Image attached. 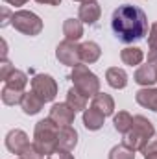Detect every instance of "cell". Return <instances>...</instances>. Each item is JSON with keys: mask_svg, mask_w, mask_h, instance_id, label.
Segmentation results:
<instances>
[{"mask_svg": "<svg viewBox=\"0 0 157 159\" xmlns=\"http://www.w3.org/2000/svg\"><path fill=\"white\" fill-rule=\"evenodd\" d=\"M111 30L122 43H133L148 34L146 13L137 6H118L111 17Z\"/></svg>", "mask_w": 157, "mask_h": 159, "instance_id": "obj_1", "label": "cell"}, {"mask_svg": "<svg viewBox=\"0 0 157 159\" xmlns=\"http://www.w3.org/2000/svg\"><path fill=\"white\" fill-rule=\"evenodd\" d=\"M57 135H59V126L52 119H43L35 126L34 144L43 156H48L57 148Z\"/></svg>", "mask_w": 157, "mask_h": 159, "instance_id": "obj_2", "label": "cell"}, {"mask_svg": "<svg viewBox=\"0 0 157 159\" xmlns=\"http://www.w3.org/2000/svg\"><path fill=\"white\" fill-rule=\"evenodd\" d=\"M70 80L74 81V87L79 93H83L87 98L89 96H96L100 93V80L96 74H92L83 63H79L76 67H72V74Z\"/></svg>", "mask_w": 157, "mask_h": 159, "instance_id": "obj_3", "label": "cell"}, {"mask_svg": "<svg viewBox=\"0 0 157 159\" xmlns=\"http://www.w3.org/2000/svg\"><path fill=\"white\" fill-rule=\"evenodd\" d=\"M11 24L15 30H19L20 34L24 35H39L41 30H43V20L35 13L32 11H26V9H20V11H15L13 17H11Z\"/></svg>", "mask_w": 157, "mask_h": 159, "instance_id": "obj_4", "label": "cell"}, {"mask_svg": "<svg viewBox=\"0 0 157 159\" xmlns=\"http://www.w3.org/2000/svg\"><path fill=\"white\" fill-rule=\"evenodd\" d=\"M32 91L39 96L41 100L46 104V102H52L57 94V83L56 80L48 74H37L32 80Z\"/></svg>", "mask_w": 157, "mask_h": 159, "instance_id": "obj_5", "label": "cell"}, {"mask_svg": "<svg viewBox=\"0 0 157 159\" xmlns=\"http://www.w3.org/2000/svg\"><path fill=\"white\" fill-rule=\"evenodd\" d=\"M56 57L59 59V63L67 65V67H76L81 63V56H79V44L76 41H61L56 48Z\"/></svg>", "mask_w": 157, "mask_h": 159, "instance_id": "obj_6", "label": "cell"}, {"mask_svg": "<svg viewBox=\"0 0 157 159\" xmlns=\"http://www.w3.org/2000/svg\"><path fill=\"white\" fill-rule=\"evenodd\" d=\"M74 117H76V111L67 102L65 104H54L52 109H50V115H48V119H52L59 128L70 126L74 122Z\"/></svg>", "mask_w": 157, "mask_h": 159, "instance_id": "obj_7", "label": "cell"}, {"mask_svg": "<svg viewBox=\"0 0 157 159\" xmlns=\"http://www.w3.org/2000/svg\"><path fill=\"white\" fill-rule=\"evenodd\" d=\"M30 144L28 141V135L22 131V129H11L7 135H6V148L11 152V154H22V150Z\"/></svg>", "mask_w": 157, "mask_h": 159, "instance_id": "obj_8", "label": "cell"}, {"mask_svg": "<svg viewBox=\"0 0 157 159\" xmlns=\"http://www.w3.org/2000/svg\"><path fill=\"white\" fill-rule=\"evenodd\" d=\"M100 15H102V7H100V4L94 0V2H85V4H81L79 6V11H78V17L81 22H85V24H96L98 22V19H100Z\"/></svg>", "mask_w": 157, "mask_h": 159, "instance_id": "obj_9", "label": "cell"}, {"mask_svg": "<svg viewBox=\"0 0 157 159\" xmlns=\"http://www.w3.org/2000/svg\"><path fill=\"white\" fill-rule=\"evenodd\" d=\"M133 80H135L139 85H142V87H152L157 81V65H154V63L141 65V67L137 69Z\"/></svg>", "mask_w": 157, "mask_h": 159, "instance_id": "obj_10", "label": "cell"}, {"mask_svg": "<svg viewBox=\"0 0 157 159\" xmlns=\"http://www.w3.org/2000/svg\"><path fill=\"white\" fill-rule=\"evenodd\" d=\"M78 144V131L72 128V126H65V128H59V135H57V148H63V150H69L72 152Z\"/></svg>", "mask_w": 157, "mask_h": 159, "instance_id": "obj_11", "label": "cell"}, {"mask_svg": "<svg viewBox=\"0 0 157 159\" xmlns=\"http://www.w3.org/2000/svg\"><path fill=\"white\" fill-rule=\"evenodd\" d=\"M135 100L139 106L146 107V109H152L157 113V89L155 87H144V89H139L135 93Z\"/></svg>", "mask_w": 157, "mask_h": 159, "instance_id": "obj_12", "label": "cell"}, {"mask_svg": "<svg viewBox=\"0 0 157 159\" xmlns=\"http://www.w3.org/2000/svg\"><path fill=\"white\" fill-rule=\"evenodd\" d=\"M148 141L150 139L144 133H141L139 129H135V128H131L128 133H124V144L128 148H131L133 152H142V148L146 146Z\"/></svg>", "mask_w": 157, "mask_h": 159, "instance_id": "obj_13", "label": "cell"}, {"mask_svg": "<svg viewBox=\"0 0 157 159\" xmlns=\"http://www.w3.org/2000/svg\"><path fill=\"white\" fill-rule=\"evenodd\" d=\"M92 107L98 109L104 117H109L115 111V102L107 93H98L96 96H92Z\"/></svg>", "mask_w": 157, "mask_h": 159, "instance_id": "obj_14", "label": "cell"}, {"mask_svg": "<svg viewBox=\"0 0 157 159\" xmlns=\"http://www.w3.org/2000/svg\"><path fill=\"white\" fill-rule=\"evenodd\" d=\"M43 106H44V102L41 100L34 91L32 93H24V98L20 102V107H22L24 115H37L43 109Z\"/></svg>", "mask_w": 157, "mask_h": 159, "instance_id": "obj_15", "label": "cell"}, {"mask_svg": "<svg viewBox=\"0 0 157 159\" xmlns=\"http://www.w3.org/2000/svg\"><path fill=\"white\" fill-rule=\"evenodd\" d=\"M100 54H102V50H100V46L96 44V43H92V41H87V43H83V44H79V56H81V63H94V61H98L100 59Z\"/></svg>", "mask_w": 157, "mask_h": 159, "instance_id": "obj_16", "label": "cell"}, {"mask_svg": "<svg viewBox=\"0 0 157 159\" xmlns=\"http://www.w3.org/2000/svg\"><path fill=\"white\" fill-rule=\"evenodd\" d=\"M104 115L98 111V109H94L92 106H91V109H85L83 111V126L87 128V129H91V131H96V129H100L102 126H104Z\"/></svg>", "mask_w": 157, "mask_h": 159, "instance_id": "obj_17", "label": "cell"}, {"mask_svg": "<svg viewBox=\"0 0 157 159\" xmlns=\"http://www.w3.org/2000/svg\"><path fill=\"white\" fill-rule=\"evenodd\" d=\"M105 80H107V83H109L113 89H124V87L128 85V74H126V70H124V69H118V67L107 69Z\"/></svg>", "mask_w": 157, "mask_h": 159, "instance_id": "obj_18", "label": "cell"}, {"mask_svg": "<svg viewBox=\"0 0 157 159\" xmlns=\"http://www.w3.org/2000/svg\"><path fill=\"white\" fill-rule=\"evenodd\" d=\"M120 59L124 61V65H129V67H135V65H141L142 59H144V52L139 48V46H128L120 52Z\"/></svg>", "mask_w": 157, "mask_h": 159, "instance_id": "obj_19", "label": "cell"}, {"mask_svg": "<svg viewBox=\"0 0 157 159\" xmlns=\"http://www.w3.org/2000/svg\"><path fill=\"white\" fill-rule=\"evenodd\" d=\"M63 35L69 41H78L83 35V24L78 19H67L63 24Z\"/></svg>", "mask_w": 157, "mask_h": 159, "instance_id": "obj_20", "label": "cell"}, {"mask_svg": "<svg viewBox=\"0 0 157 159\" xmlns=\"http://www.w3.org/2000/svg\"><path fill=\"white\" fill-rule=\"evenodd\" d=\"M67 104L74 111H83V109H87V96L83 93H79L76 87H72L67 91Z\"/></svg>", "mask_w": 157, "mask_h": 159, "instance_id": "obj_21", "label": "cell"}, {"mask_svg": "<svg viewBox=\"0 0 157 159\" xmlns=\"http://www.w3.org/2000/svg\"><path fill=\"white\" fill-rule=\"evenodd\" d=\"M26 83H28V76H26L22 70H19V69H13V70L9 72V76L6 78V85H7V87L17 89V91H22V93H24Z\"/></svg>", "mask_w": 157, "mask_h": 159, "instance_id": "obj_22", "label": "cell"}, {"mask_svg": "<svg viewBox=\"0 0 157 159\" xmlns=\"http://www.w3.org/2000/svg\"><path fill=\"white\" fill-rule=\"evenodd\" d=\"M0 96H2V102H4L6 106H17V104L22 102L24 93H22V91H17V89H11V87H7V85H4Z\"/></svg>", "mask_w": 157, "mask_h": 159, "instance_id": "obj_23", "label": "cell"}, {"mask_svg": "<svg viewBox=\"0 0 157 159\" xmlns=\"http://www.w3.org/2000/svg\"><path fill=\"white\" fill-rule=\"evenodd\" d=\"M113 124H115V129L117 131L128 133L133 128V117L128 111H118V115H115V119H113Z\"/></svg>", "mask_w": 157, "mask_h": 159, "instance_id": "obj_24", "label": "cell"}, {"mask_svg": "<svg viewBox=\"0 0 157 159\" xmlns=\"http://www.w3.org/2000/svg\"><path fill=\"white\" fill-rule=\"evenodd\" d=\"M133 128H135V129H139L141 133H144L148 139H152V137L155 135L154 124L146 119V117H142V115H137V117H133Z\"/></svg>", "mask_w": 157, "mask_h": 159, "instance_id": "obj_25", "label": "cell"}, {"mask_svg": "<svg viewBox=\"0 0 157 159\" xmlns=\"http://www.w3.org/2000/svg\"><path fill=\"white\" fill-rule=\"evenodd\" d=\"M109 159H135V152L122 143L113 146V150L109 152Z\"/></svg>", "mask_w": 157, "mask_h": 159, "instance_id": "obj_26", "label": "cell"}, {"mask_svg": "<svg viewBox=\"0 0 157 159\" xmlns=\"http://www.w3.org/2000/svg\"><path fill=\"white\" fill-rule=\"evenodd\" d=\"M43 157H44V156L37 150L35 144H28V146L22 150V154H20V159H43Z\"/></svg>", "mask_w": 157, "mask_h": 159, "instance_id": "obj_27", "label": "cell"}, {"mask_svg": "<svg viewBox=\"0 0 157 159\" xmlns=\"http://www.w3.org/2000/svg\"><path fill=\"white\" fill-rule=\"evenodd\" d=\"M46 159H74V156L69 152V150H63V148H56L52 154H48Z\"/></svg>", "mask_w": 157, "mask_h": 159, "instance_id": "obj_28", "label": "cell"}, {"mask_svg": "<svg viewBox=\"0 0 157 159\" xmlns=\"http://www.w3.org/2000/svg\"><path fill=\"white\" fill-rule=\"evenodd\" d=\"M142 154L144 156H152V154H157V133L146 143V146L142 148Z\"/></svg>", "mask_w": 157, "mask_h": 159, "instance_id": "obj_29", "label": "cell"}, {"mask_svg": "<svg viewBox=\"0 0 157 159\" xmlns=\"http://www.w3.org/2000/svg\"><path fill=\"white\" fill-rule=\"evenodd\" d=\"M13 69H15V67H11V63H9L7 59H2V65H0V80L6 81V78L9 76V72H11Z\"/></svg>", "mask_w": 157, "mask_h": 159, "instance_id": "obj_30", "label": "cell"}, {"mask_svg": "<svg viewBox=\"0 0 157 159\" xmlns=\"http://www.w3.org/2000/svg\"><path fill=\"white\" fill-rule=\"evenodd\" d=\"M148 46L150 50L152 48H157V22H154L150 26V35H148Z\"/></svg>", "mask_w": 157, "mask_h": 159, "instance_id": "obj_31", "label": "cell"}, {"mask_svg": "<svg viewBox=\"0 0 157 159\" xmlns=\"http://www.w3.org/2000/svg\"><path fill=\"white\" fill-rule=\"evenodd\" d=\"M2 15H4V19H2V22H0V26L4 28V26H7V24H9V20H11L9 17H13V15H9V9H7V7H4V9H2Z\"/></svg>", "mask_w": 157, "mask_h": 159, "instance_id": "obj_32", "label": "cell"}, {"mask_svg": "<svg viewBox=\"0 0 157 159\" xmlns=\"http://www.w3.org/2000/svg\"><path fill=\"white\" fill-rule=\"evenodd\" d=\"M148 63L157 65V48H152V50L148 52Z\"/></svg>", "mask_w": 157, "mask_h": 159, "instance_id": "obj_33", "label": "cell"}, {"mask_svg": "<svg viewBox=\"0 0 157 159\" xmlns=\"http://www.w3.org/2000/svg\"><path fill=\"white\" fill-rule=\"evenodd\" d=\"M6 4H9V6H24L28 0H4Z\"/></svg>", "mask_w": 157, "mask_h": 159, "instance_id": "obj_34", "label": "cell"}, {"mask_svg": "<svg viewBox=\"0 0 157 159\" xmlns=\"http://www.w3.org/2000/svg\"><path fill=\"white\" fill-rule=\"evenodd\" d=\"M35 2H39V4H48V6H59V4H61V0H35Z\"/></svg>", "mask_w": 157, "mask_h": 159, "instance_id": "obj_35", "label": "cell"}, {"mask_svg": "<svg viewBox=\"0 0 157 159\" xmlns=\"http://www.w3.org/2000/svg\"><path fill=\"white\" fill-rule=\"evenodd\" d=\"M144 159H157V154H152V156H144Z\"/></svg>", "mask_w": 157, "mask_h": 159, "instance_id": "obj_36", "label": "cell"}, {"mask_svg": "<svg viewBox=\"0 0 157 159\" xmlns=\"http://www.w3.org/2000/svg\"><path fill=\"white\" fill-rule=\"evenodd\" d=\"M76 2H81V4H85V2H94V0H76Z\"/></svg>", "mask_w": 157, "mask_h": 159, "instance_id": "obj_37", "label": "cell"}]
</instances>
